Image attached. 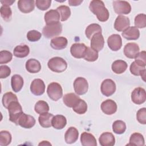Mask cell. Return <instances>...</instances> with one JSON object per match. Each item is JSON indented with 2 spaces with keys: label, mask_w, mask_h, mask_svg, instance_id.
I'll return each mask as SVG.
<instances>
[{
  "label": "cell",
  "mask_w": 146,
  "mask_h": 146,
  "mask_svg": "<svg viewBox=\"0 0 146 146\" xmlns=\"http://www.w3.org/2000/svg\"><path fill=\"white\" fill-rule=\"evenodd\" d=\"M90 10L95 15L100 22H106L109 18V12L105 7L103 1L99 0L92 1L89 6Z\"/></svg>",
  "instance_id": "cell-1"
},
{
  "label": "cell",
  "mask_w": 146,
  "mask_h": 146,
  "mask_svg": "<svg viewBox=\"0 0 146 146\" xmlns=\"http://www.w3.org/2000/svg\"><path fill=\"white\" fill-rule=\"evenodd\" d=\"M62 31V25L59 22L52 23L46 25L42 30V33L46 38H51L61 34Z\"/></svg>",
  "instance_id": "cell-2"
},
{
  "label": "cell",
  "mask_w": 146,
  "mask_h": 146,
  "mask_svg": "<svg viewBox=\"0 0 146 146\" xmlns=\"http://www.w3.org/2000/svg\"><path fill=\"white\" fill-rule=\"evenodd\" d=\"M47 66L51 71L55 72H62L67 67V64L66 60L58 56L51 58L48 62Z\"/></svg>",
  "instance_id": "cell-3"
},
{
  "label": "cell",
  "mask_w": 146,
  "mask_h": 146,
  "mask_svg": "<svg viewBox=\"0 0 146 146\" xmlns=\"http://www.w3.org/2000/svg\"><path fill=\"white\" fill-rule=\"evenodd\" d=\"M7 109L9 113V120L17 125L18 120L23 113L22 106L18 101H14L10 103Z\"/></svg>",
  "instance_id": "cell-4"
},
{
  "label": "cell",
  "mask_w": 146,
  "mask_h": 146,
  "mask_svg": "<svg viewBox=\"0 0 146 146\" xmlns=\"http://www.w3.org/2000/svg\"><path fill=\"white\" fill-rule=\"evenodd\" d=\"M48 97L54 101H57L63 96L62 88L58 83L52 82L48 84L47 89Z\"/></svg>",
  "instance_id": "cell-5"
},
{
  "label": "cell",
  "mask_w": 146,
  "mask_h": 146,
  "mask_svg": "<svg viewBox=\"0 0 146 146\" xmlns=\"http://www.w3.org/2000/svg\"><path fill=\"white\" fill-rule=\"evenodd\" d=\"M115 12L117 14H128L131 11V6L125 1H114L112 2Z\"/></svg>",
  "instance_id": "cell-6"
},
{
  "label": "cell",
  "mask_w": 146,
  "mask_h": 146,
  "mask_svg": "<svg viewBox=\"0 0 146 146\" xmlns=\"http://www.w3.org/2000/svg\"><path fill=\"white\" fill-rule=\"evenodd\" d=\"M74 91L79 95L85 94L88 88V84L87 80L83 77H78L74 82Z\"/></svg>",
  "instance_id": "cell-7"
},
{
  "label": "cell",
  "mask_w": 146,
  "mask_h": 146,
  "mask_svg": "<svg viewBox=\"0 0 146 146\" xmlns=\"http://www.w3.org/2000/svg\"><path fill=\"white\" fill-rule=\"evenodd\" d=\"M101 92L106 96H110L116 91V84L111 79H107L103 81L100 87Z\"/></svg>",
  "instance_id": "cell-8"
},
{
  "label": "cell",
  "mask_w": 146,
  "mask_h": 146,
  "mask_svg": "<svg viewBox=\"0 0 146 146\" xmlns=\"http://www.w3.org/2000/svg\"><path fill=\"white\" fill-rule=\"evenodd\" d=\"M131 100L136 104H141L146 100L145 90L142 87L135 88L131 93Z\"/></svg>",
  "instance_id": "cell-9"
},
{
  "label": "cell",
  "mask_w": 146,
  "mask_h": 146,
  "mask_svg": "<svg viewBox=\"0 0 146 146\" xmlns=\"http://www.w3.org/2000/svg\"><path fill=\"white\" fill-rule=\"evenodd\" d=\"M87 48V47L84 43H75L71 46L70 52L74 58L80 59L84 57Z\"/></svg>",
  "instance_id": "cell-10"
},
{
  "label": "cell",
  "mask_w": 146,
  "mask_h": 146,
  "mask_svg": "<svg viewBox=\"0 0 146 146\" xmlns=\"http://www.w3.org/2000/svg\"><path fill=\"white\" fill-rule=\"evenodd\" d=\"M104 45V39L102 33L95 34L91 39V48L99 52L101 51Z\"/></svg>",
  "instance_id": "cell-11"
},
{
  "label": "cell",
  "mask_w": 146,
  "mask_h": 146,
  "mask_svg": "<svg viewBox=\"0 0 146 146\" xmlns=\"http://www.w3.org/2000/svg\"><path fill=\"white\" fill-rule=\"evenodd\" d=\"M35 119L34 117L23 112L19 116L17 123V125H19L24 128H31L35 125Z\"/></svg>",
  "instance_id": "cell-12"
},
{
  "label": "cell",
  "mask_w": 146,
  "mask_h": 146,
  "mask_svg": "<svg viewBox=\"0 0 146 146\" xmlns=\"http://www.w3.org/2000/svg\"><path fill=\"white\" fill-rule=\"evenodd\" d=\"M30 90L33 94L36 96L42 95L45 91V84L40 79H35L31 83Z\"/></svg>",
  "instance_id": "cell-13"
},
{
  "label": "cell",
  "mask_w": 146,
  "mask_h": 146,
  "mask_svg": "<svg viewBox=\"0 0 146 146\" xmlns=\"http://www.w3.org/2000/svg\"><path fill=\"white\" fill-rule=\"evenodd\" d=\"M107 44L109 48L114 51H118L122 46V40L120 35L112 34L107 39Z\"/></svg>",
  "instance_id": "cell-14"
},
{
  "label": "cell",
  "mask_w": 146,
  "mask_h": 146,
  "mask_svg": "<svg viewBox=\"0 0 146 146\" xmlns=\"http://www.w3.org/2000/svg\"><path fill=\"white\" fill-rule=\"evenodd\" d=\"M130 25L129 18L124 15H119L115 19L114 28L118 31H123Z\"/></svg>",
  "instance_id": "cell-15"
},
{
  "label": "cell",
  "mask_w": 146,
  "mask_h": 146,
  "mask_svg": "<svg viewBox=\"0 0 146 146\" xmlns=\"http://www.w3.org/2000/svg\"><path fill=\"white\" fill-rule=\"evenodd\" d=\"M101 110L105 114L111 115L116 112L117 104L115 101L107 99L101 104Z\"/></svg>",
  "instance_id": "cell-16"
},
{
  "label": "cell",
  "mask_w": 146,
  "mask_h": 146,
  "mask_svg": "<svg viewBox=\"0 0 146 146\" xmlns=\"http://www.w3.org/2000/svg\"><path fill=\"white\" fill-rule=\"evenodd\" d=\"M139 47L137 44L135 43H128L124 46V54L126 57L133 59L139 52Z\"/></svg>",
  "instance_id": "cell-17"
},
{
  "label": "cell",
  "mask_w": 146,
  "mask_h": 146,
  "mask_svg": "<svg viewBox=\"0 0 146 146\" xmlns=\"http://www.w3.org/2000/svg\"><path fill=\"white\" fill-rule=\"evenodd\" d=\"M19 10L23 13H29L34 10L35 1L34 0H19L18 2Z\"/></svg>",
  "instance_id": "cell-18"
},
{
  "label": "cell",
  "mask_w": 146,
  "mask_h": 146,
  "mask_svg": "<svg viewBox=\"0 0 146 146\" xmlns=\"http://www.w3.org/2000/svg\"><path fill=\"white\" fill-rule=\"evenodd\" d=\"M99 141L102 146H113L115 143V139L112 133L106 132L101 134Z\"/></svg>",
  "instance_id": "cell-19"
},
{
  "label": "cell",
  "mask_w": 146,
  "mask_h": 146,
  "mask_svg": "<svg viewBox=\"0 0 146 146\" xmlns=\"http://www.w3.org/2000/svg\"><path fill=\"white\" fill-rule=\"evenodd\" d=\"M78 137L79 132L78 129L74 127L68 128L64 134V140L67 144L74 143L78 140Z\"/></svg>",
  "instance_id": "cell-20"
},
{
  "label": "cell",
  "mask_w": 146,
  "mask_h": 146,
  "mask_svg": "<svg viewBox=\"0 0 146 146\" xmlns=\"http://www.w3.org/2000/svg\"><path fill=\"white\" fill-rule=\"evenodd\" d=\"M121 35L126 39L136 40L140 36V31L135 26H131L124 30Z\"/></svg>",
  "instance_id": "cell-21"
},
{
  "label": "cell",
  "mask_w": 146,
  "mask_h": 146,
  "mask_svg": "<svg viewBox=\"0 0 146 146\" xmlns=\"http://www.w3.org/2000/svg\"><path fill=\"white\" fill-rule=\"evenodd\" d=\"M68 40L63 36H56L51 40V47L55 50H62L66 47Z\"/></svg>",
  "instance_id": "cell-22"
},
{
  "label": "cell",
  "mask_w": 146,
  "mask_h": 146,
  "mask_svg": "<svg viewBox=\"0 0 146 146\" xmlns=\"http://www.w3.org/2000/svg\"><path fill=\"white\" fill-rule=\"evenodd\" d=\"M81 144L83 146H96L97 142L95 137L91 133L84 132L80 136Z\"/></svg>",
  "instance_id": "cell-23"
},
{
  "label": "cell",
  "mask_w": 146,
  "mask_h": 146,
  "mask_svg": "<svg viewBox=\"0 0 146 146\" xmlns=\"http://www.w3.org/2000/svg\"><path fill=\"white\" fill-rule=\"evenodd\" d=\"M44 18L46 25L59 22L60 20V14L56 10L52 9L45 13Z\"/></svg>",
  "instance_id": "cell-24"
},
{
  "label": "cell",
  "mask_w": 146,
  "mask_h": 146,
  "mask_svg": "<svg viewBox=\"0 0 146 146\" xmlns=\"http://www.w3.org/2000/svg\"><path fill=\"white\" fill-rule=\"evenodd\" d=\"M26 68L30 73H37L41 70V64L36 59H29L26 63Z\"/></svg>",
  "instance_id": "cell-25"
},
{
  "label": "cell",
  "mask_w": 146,
  "mask_h": 146,
  "mask_svg": "<svg viewBox=\"0 0 146 146\" xmlns=\"http://www.w3.org/2000/svg\"><path fill=\"white\" fill-rule=\"evenodd\" d=\"M54 115L50 113H44L40 114L38 117L39 124L43 128H49L52 125V120Z\"/></svg>",
  "instance_id": "cell-26"
},
{
  "label": "cell",
  "mask_w": 146,
  "mask_h": 146,
  "mask_svg": "<svg viewBox=\"0 0 146 146\" xmlns=\"http://www.w3.org/2000/svg\"><path fill=\"white\" fill-rule=\"evenodd\" d=\"M11 85L13 90L18 92L21 90L23 86V79L19 75H14L11 79Z\"/></svg>",
  "instance_id": "cell-27"
},
{
  "label": "cell",
  "mask_w": 146,
  "mask_h": 146,
  "mask_svg": "<svg viewBox=\"0 0 146 146\" xmlns=\"http://www.w3.org/2000/svg\"><path fill=\"white\" fill-rule=\"evenodd\" d=\"M127 63L123 60H116L114 61L111 66L112 71L117 74L123 73L127 68Z\"/></svg>",
  "instance_id": "cell-28"
},
{
  "label": "cell",
  "mask_w": 146,
  "mask_h": 146,
  "mask_svg": "<svg viewBox=\"0 0 146 146\" xmlns=\"http://www.w3.org/2000/svg\"><path fill=\"white\" fill-rule=\"evenodd\" d=\"M67 124L66 118L61 115H57L53 117L52 120V126L56 129H63Z\"/></svg>",
  "instance_id": "cell-29"
},
{
  "label": "cell",
  "mask_w": 146,
  "mask_h": 146,
  "mask_svg": "<svg viewBox=\"0 0 146 146\" xmlns=\"http://www.w3.org/2000/svg\"><path fill=\"white\" fill-rule=\"evenodd\" d=\"M30 52V48L28 46L24 45H18L17 46L14 50L13 54L15 57L22 58L26 57Z\"/></svg>",
  "instance_id": "cell-30"
},
{
  "label": "cell",
  "mask_w": 146,
  "mask_h": 146,
  "mask_svg": "<svg viewBox=\"0 0 146 146\" xmlns=\"http://www.w3.org/2000/svg\"><path fill=\"white\" fill-rule=\"evenodd\" d=\"M80 99L79 96L74 93L66 94L63 96V101L64 104L68 107H72L76 102Z\"/></svg>",
  "instance_id": "cell-31"
},
{
  "label": "cell",
  "mask_w": 146,
  "mask_h": 146,
  "mask_svg": "<svg viewBox=\"0 0 146 146\" xmlns=\"http://www.w3.org/2000/svg\"><path fill=\"white\" fill-rule=\"evenodd\" d=\"M128 145L143 146L144 145V139L143 136L137 132H135L131 135L129 138V143Z\"/></svg>",
  "instance_id": "cell-32"
},
{
  "label": "cell",
  "mask_w": 146,
  "mask_h": 146,
  "mask_svg": "<svg viewBox=\"0 0 146 146\" xmlns=\"http://www.w3.org/2000/svg\"><path fill=\"white\" fill-rule=\"evenodd\" d=\"M98 33H102V28L97 23H92L88 25L85 30V34L88 39H91L92 36Z\"/></svg>",
  "instance_id": "cell-33"
},
{
  "label": "cell",
  "mask_w": 146,
  "mask_h": 146,
  "mask_svg": "<svg viewBox=\"0 0 146 146\" xmlns=\"http://www.w3.org/2000/svg\"><path fill=\"white\" fill-rule=\"evenodd\" d=\"M72 108L74 112L78 114L82 115L86 112L87 110V104L84 100L80 98Z\"/></svg>",
  "instance_id": "cell-34"
},
{
  "label": "cell",
  "mask_w": 146,
  "mask_h": 146,
  "mask_svg": "<svg viewBox=\"0 0 146 146\" xmlns=\"http://www.w3.org/2000/svg\"><path fill=\"white\" fill-rule=\"evenodd\" d=\"M56 10L60 15L61 21H67L71 15V10L68 6L66 5H61L57 7Z\"/></svg>",
  "instance_id": "cell-35"
},
{
  "label": "cell",
  "mask_w": 146,
  "mask_h": 146,
  "mask_svg": "<svg viewBox=\"0 0 146 146\" xmlns=\"http://www.w3.org/2000/svg\"><path fill=\"white\" fill-rule=\"evenodd\" d=\"M49 106L47 102L43 100H39L35 105V111L38 114H42L48 112L49 111Z\"/></svg>",
  "instance_id": "cell-36"
},
{
  "label": "cell",
  "mask_w": 146,
  "mask_h": 146,
  "mask_svg": "<svg viewBox=\"0 0 146 146\" xmlns=\"http://www.w3.org/2000/svg\"><path fill=\"white\" fill-rule=\"evenodd\" d=\"M14 101H18V98L17 96L12 92H8L3 95L2 102L3 107L6 108H8L10 103Z\"/></svg>",
  "instance_id": "cell-37"
},
{
  "label": "cell",
  "mask_w": 146,
  "mask_h": 146,
  "mask_svg": "<svg viewBox=\"0 0 146 146\" xmlns=\"http://www.w3.org/2000/svg\"><path fill=\"white\" fill-rule=\"evenodd\" d=\"M125 129V123L122 120H116L112 124V130L116 134H122Z\"/></svg>",
  "instance_id": "cell-38"
},
{
  "label": "cell",
  "mask_w": 146,
  "mask_h": 146,
  "mask_svg": "<svg viewBox=\"0 0 146 146\" xmlns=\"http://www.w3.org/2000/svg\"><path fill=\"white\" fill-rule=\"evenodd\" d=\"M11 135L7 131H1L0 132V145L6 146L11 141Z\"/></svg>",
  "instance_id": "cell-39"
},
{
  "label": "cell",
  "mask_w": 146,
  "mask_h": 146,
  "mask_svg": "<svg viewBox=\"0 0 146 146\" xmlns=\"http://www.w3.org/2000/svg\"><path fill=\"white\" fill-rule=\"evenodd\" d=\"M83 58L88 62H94L98 58V52L95 51L91 47H87Z\"/></svg>",
  "instance_id": "cell-40"
},
{
  "label": "cell",
  "mask_w": 146,
  "mask_h": 146,
  "mask_svg": "<svg viewBox=\"0 0 146 146\" xmlns=\"http://www.w3.org/2000/svg\"><path fill=\"white\" fill-rule=\"evenodd\" d=\"M0 12L1 15L4 21L8 22L11 20L12 17V11L9 6L2 5L1 7Z\"/></svg>",
  "instance_id": "cell-41"
},
{
  "label": "cell",
  "mask_w": 146,
  "mask_h": 146,
  "mask_svg": "<svg viewBox=\"0 0 146 146\" xmlns=\"http://www.w3.org/2000/svg\"><path fill=\"white\" fill-rule=\"evenodd\" d=\"M135 25L137 28H144L146 26V15L144 14H139L135 18Z\"/></svg>",
  "instance_id": "cell-42"
},
{
  "label": "cell",
  "mask_w": 146,
  "mask_h": 146,
  "mask_svg": "<svg viewBox=\"0 0 146 146\" xmlns=\"http://www.w3.org/2000/svg\"><path fill=\"white\" fill-rule=\"evenodd\" d=\"M13 55L11 52L2 50L0 52V64H6L11 60Z\"/></svg>",
  "instance_id": "cell-43"
},
{
  "label": "cell",
  "mask_w": 146,
  "mask_h": 146,
  "mask_svg": "<svg viewBox=\"0 0 146 146\" xmlns=\"http://www.w3.org/2000/svg\"><path fill=\"white\" fill-rule=\"evenodd\" d=\"M131 72L135 75V76H139L140 75V73L144 70H145V67H143L138 65L135 61L133 62L129 68Z\"/></svg>",
  "instance_id": "cell-44"
},
{
  "label": "cell",
  "mask_w": 146,
  "mask_h": 146,
  "mask_svg": "<svg viewBox=\"0 0 146 146\" xmlns=\"http://www.w3.org/2000/svg\"><path fill=\"white\" fill-rule=\"evenodd\" d=\"M146 52L145 51H142L139 52L135 56V62L139 66L145 67L146 64Z\"/></svg>",
  "instance_id": "cell-45"
},
{
  "label": "cell",
  "mask_w": 146,
  "mask_h": 146,
  "mask_svg": "<svg viewBox=\"0 0 146 146\" xmlns=\"http://www.w3.org/2000/svg\"><path fill=\"white\" fill-rule=\"evenodd\" d=\"M41 36V33L34 30L29 31L27 34V38L30 42H36L40 39Z\"/></svg>",
  "instance_id": "cell-46"
},
{
  "label": "cell",
  "mask_w": 146,
  "mask_h": 146,
  "mask_svg": "<svg viewBox=\"0 0 146 146\" xmlns=\"http://www.w3.org/2000/svg\"><path fill=\"white\" fill-rule=\"evenodd\" d=\"M51 0H36L35 1V5L37 8L40 10H46L51 6Z\"/></svg>",
  "instance_id": "cell-47"
},
{
  "label": "cell",
  "mask_w": 146,
  "mask_h": 146,
  "mask_svg": "<svg viewBox=\"0 0 146 146\" xmlns=\"http://www.w3.org/2000/svg\"><path fill=\"white\" fill-rule=\"evenodd\" d=\"M136 118L137 121L143 124H146V108H142L137 112Z\"/></svg>",
  "instance_id": "cell-48"
},
{
  "label": "cell",
  "mask_w": 146,
  "mask_h": 146,
  "mask_svg": "<svg viewBox=\"0 0 146 146\" xmlns=\"http://www.w3.org/2000/svg\"><path fill=\"white\" fill-rule=\"evenodd\" d=\"M11 74V70L9 67L6 65L0 66V78H6Z\"/></svg>",
  "instance_id": "cell-49"
},
{
  "label": "cell",
  "mask_w": 146,
  "mask_h": 146,
  "mask_svg": "<svg viewBox=\"0 0 146 146\" xmlns=\"http://www.w3.org/2000/svg\"><path fill=\"white\" fill-rule=\"evenodd\" d=\"M83 2V0L78 1V0H69L68 3L70 6H76L80 5Z\"/></svg>",
  "instance_id": "cell-50"
},
{
  "label": "cell",
  "mask_w": 146,
  "mask_h": 146,
  "mask_svg": "<svg viewBox=\"0 0 146 146\" xmlns=\"http://www.w3.org/2000/svg\"><path fill=\"white\" fill-rule=\"evenodd\" d=\"M15 2V1H1V3L3 5V6H9L10 5H11L14 2Z\"/></svg>",
  "instance_id": "cell-51"
},
{
  "label": "cell",
  "mask_w": 146,
  "mask_h": 146,
  "mask_svg": "<svg viewBox=\"0 0 146 146\" xmlns=\"http://www.w3.org/2000/svg\"><path fill=\"white\" fill-rule=\"evenodd\" d=\"M51 145L49 142H48L47 141H42V142L40 143L39 144V145Z\"/></svg>",
  "instance_id": "cell-52"
}]
</instances>
